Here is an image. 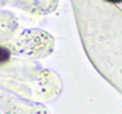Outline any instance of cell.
Wrapping results in <instances>:
<instances>
[{
  "label": "cell",
  "instance_id": "obj_1",
  "mask_svg": "<svg viewBox=\"0 0 122 114\" xmlns=\"http://www.w3.org/2000/svg\"><path fill=\"white\" fill-rule=\"evenodd\" d=\"M9 59H10V51L4 46H0V63H4Z\"/></svg>",
  "mask_w": 122,
  "mask_h": 114
}]
</instances>
